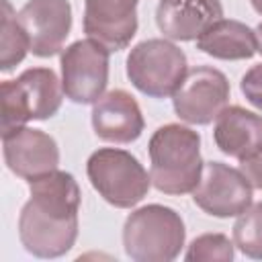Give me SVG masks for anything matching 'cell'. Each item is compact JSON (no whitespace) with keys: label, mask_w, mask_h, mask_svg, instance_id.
Here are the masks:
<instances>
[{"label":"cell","mask_w":262,"mask_h":262,"mask_svg":"<svg viewBox=\"0 0 262 262\" xmlns=\"http://www.w3.org/2000/svg\"><path fill=\"white\" fill-rule=\"evenodd\" d=\"M29 201L18 215V239L37 258H59L78 239L82 192L74 174L51 170L29 182Z\"/></svg>","instance_id":"6da1fadb"},{"label":"cell","mask_w":262,"mask_h":262,"mask_svg":"<svg viewBox=\"0 0 262 262\" xmlns=\"http://www.w3.org/2000/svg\"><path fill=\"white\" fill-rule=\"evenodd\" d=\"M151 184L164 194L192 192L201 172V135L180 123H168L154 131L147 143Z\"/></svg>","instance_id":"7a4b0ae2"},{"label":"cell","mask_w":262,"mask_h":262,"mask_svg":"<svg viewBox=\"0 0 262 262\" xmlns=\"http://www.w3.org/2000/svg\"><path fill=\"white\" fill-rule=\"evenodd\" d=\"M184 239L186 229L180 213L158 203L131 211L123 225V248L135 262L176 260Z\"/></svg>","instance_id":"3957f363"},{"label":"cell","mask_w":262,"mask_h":262,"mask_svg":"<svg viewBox=\"0 0 262 262\" xmlns=\"http://www.w3.org/2000/svg\"><path fill=\"white\" fill-rule=\"evenodd\" d=\"M2 92V133L27 125L29 121L51 119L63 100V86L51 68H29L14 80L0 84Z\"/></svg>","instance_id":"277c9868"},{"label":"cell","mask_w":262,"mask_h":262,"mask_svg":"<svg viewBox=\"0 0 262 262\" xmlns=\"http://www.w3.org/2000/svg\"><path fill=\"white\" fill-rule=\"evenodd\" d=\"M86 176L92 188L113 207L131 209L147 196L151 176L127 149L100 147L86 162Z\"/></svg>","instance_id":"5b68a950"},{"label":"cell","mask_w":262,"mask_h":262,"mask_svg":"<svg viewBox=\"0 0 262 262\" xmlns=\"http://www.w3.org/2000/svg\"><path fill=\"white\" fill-rule=\"evenodd\" d=\"M127 78L149 98H168L182 84L188 61L184 51L170 39H145L127 55Z\"/></svg>","instance_id":"8992f818"},{"label":"cell","mask_w":262,"mask_h":262,"mask_svg":"<svg viewBox=\"0 0 262 262\" xmlns=\"http://www.w3.org/2000/svg\"><path fill=\"white\" fill-rule=\"evenodd\" d=\"M111 51L94 39H80L59 55L61 86L66 98L76 104H94L108 84Z\"/></svg>","instance_id":"52a82bcc"},{"label":"cell","mask_w":262,"mask_h":262,"mask_svg":"<svg viewBox=\"0 0 262 262\" xmlns=\"http://www.w3.org/2000/svg\"><path fill=\"white\" fill-rule=\"evenodd\" d=\"M227 76L211 66H196L186 72L182 84L172 94V106L180 121L188 125H209L229 102Z\"/></svg>","instance_id":"ba28073f"},{"label":"cell","mask_w":262,"mask_h":262,"mask_svg":"<svg viewBox=\"0 0 262 262\" xmlns=\"http://www.w3.org/2000/svg\"><path fill=\"white\" fill-rule=\"evenodd\" d=\"M252 184L239 168L223 162H205L201 178L192 190L194 205L207 215L229 219L242 215L252 205Z\"/></svg>","instance_id":"9c48e42d"},{"label":"cell","mask_w":262,"mask_h":262,"mask_svg":"<svg viewBox=\"0 0 262 262\" xmlns=\"http://www.w3.org/2000/svg\"><path fill=\"white\" fill-rule=\"evenodd\" d=\"M16 18L27 33L33 55L51 57L63 51L72 31L70 0H27L16 12Z\"/></svg>","instance_id":"30bf717a"},{"label":"cell","mask_w":262,"mask_h":262,"mask_svg":"<svg viewBox=\"0 0 262 262\" xmlns=\"http://www.w3.org/2000/svg\"><path fill=\"white\" fill-rule=\"evenodd\" d=\"M2 154L8 170L27 182L59 166L57 141L49 133L27 125L2 133Z\"/></svg>","instance_id":"8fae6325"},{"label":"cell","mask_w":262,"mask_h":262,"mask_svg":"<svg viewBox=\"0 0 262 262\" xmlns=\"http://www.w3.org/2000/svg\"><path fill=\"white\" fill-rule=\"evenodd\" d=\"M137 4L139 0H84V33L111 53L125 49L137 33Z\"/></svg>","instance_id":"7c38bea8"},{"label":"cell","mask_w":262,"mask_h":262,"mask_svg":"<svg viewBox=\"0 0 262 262\" xmlns=\"http://www.w3.org/2000/svg\"><path fill=\"white\" fill-rule=\"evenodd\" d=\"M90 119L96 137L108 143H133L145 129L137 100L123 88L104 92L92 104Z\"/></svg>","instance_id":"4fadbf2b"},{"label":"cell","mask_w":262,"mask_h":262,"mask_svg":"<svg viewBox=\"0 0 262 262\" xmlns=\"http://www.w3.org/2000/svg\"><path fill=\"white\" fill-rule=\"evenodd\" d=\"M219 18L221 0H160L156 8V25L170 41H196Z\"/></svg>","instance_id":"5bb4252c"},{"label":"cell","mask_w":262,"mask_h":262,"mask_svg":"<svg viewBox=\"0 0 262 262\" xmlns=\"http://www.w3.org/2000/svg\"><path fill=\"white\" fill-rule=\"evenodd\" d=\"M213 139L221 154L244 160L262 147V115L239 104L225 106L215 119Z\"/></svg>","instance_id":"9a60e30c"},{"label":"cell","mask_w":262,"mask_h":262,"mask_svg":"<svg viewBox=\"0 0 262 262\" xmlns=\"http://www.w3.org/2000/svg\"><path fill=\"white\" fill-rule=\"evenodd\" d=\"M196 49L223 61L250 59L258 51L256 33L246 23L219 18L196 39Z\"/></svg>","instance_id":"2e32d148"},{"label":"cell","mask_w":262,"mask_h":262,"mask_svg":"<svg viewBox=\"0 0 262 262\" xmlns=\"http://www.w3.org/2000/svg\"><path fill=\"white\" fill-rule=\"evenodd\" d=\"M2 6V27H0V72L14 70L29 51V39L23 31L16 12L8 0H0Z\"/></svg>","instance_id":"e0dca14e"},{"label":"cell","mask_w":262,"mask_h":262,"mask_svg":"<svg viewBox=\"0 0 262 262\" xmlns=\"http://www.w3.org/2000/svg\"><path fill=\"white\" fill-rule=\"evenodd\" d=\"M233 244L244 256L262 260V201L237 215L233 223Z\"/></svg>","instance_id":"ac0fdd59"},{"label":"cell","mask_w":262,"mask_h":262,"mask_svg":"<svg viewBox=\"0 0 262 262\" xmlns=\"http://www.w3.org/2000/svg\"><path fill=\"white\" fill-rule=\"evenodd\" d=\"M235 256V244L225 233H203L194 237L184 254V260L188 262H231Z\"/></svg>","instance_id":"d6986e66"},{"label":"cell","mask_w":262,"mask_h":262,"mask_svg":"<svg viewBox=\"0 0 262 262\" xmlns=\"http://www.w3.org/2000/svg\"><path fill=\"white\" fill-rule=\"evenodd\" d=\"M239 90L246 96V100L262 111V63L252 66L239 80Z\"/></svg>","instance_id":"ffe728a7"},{"label":"cell","mask_w":262,"mask_h":262,"mask_svg":"<svg viewBox=\"0 0 262 262\" xmlns=\"http://www.w3.org/2000/svg\"><path fill=\"white\" fill-rule=\"evenodd\" d=\"M239 170L252 184V188L262 190V147L250 154L248 158L239 160Z\"/></svg>","instance_id":"44dd1931"},{"label":"cell","mask_w":262,"mask_h":262,"mask_svg":"<svg viewBox=\"0 0 262 262\" xmlns=\"http://www.w3.org/2000/svg\"><path fill=\"white\" fill-rule=\"evenodd\" d=\"M254 33H256V45H258V51L262 53V23L254 29Z\"/></svg>","instance_id":"7402d4cb"},{"label":"cell","mask_w":262,"mask_h":262,"mask_svg":"<svg viewBox=\"0 0 262 262\" xmlns=\"http://www.w3.org/2000/svg\"><path fill=\"white\" fill-rule=\"evenodd\" d=\"M252 2V8L258 12V14H262V0H250Z\"/></svg>","instance_id":"603a6c76"}]
</instances>
